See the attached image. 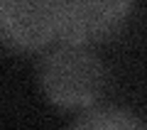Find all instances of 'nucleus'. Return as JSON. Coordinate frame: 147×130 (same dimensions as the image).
I'll return each instance as SVG.
<instances>
[{"instance_id":"3","label":"nucleus","mask_w":147,"mask_h":130,"mask_svg":"<svg viewBox=\"0 0 147 130\" xmlns=\"http://www.w3.org/2000/svg\"><path fill=\"white\" fill-rule=\"evenodd\" d=\"M0 37L12 52H37L59 39V0H0Z\"/></svg>"},{"instance_id":"1","label":"nucleus","mask_w":147,"mask_h":130,"mask_svg":"<svg viewBox=\"0 0 147 130\" xmlns=\"http://www.w3.org/2000/svg\"><path fill=\"white\" fill-rule=\"evenodd\" d=\"M39 89L57 108L84 110L98 103L105 89V69L81 44H66L44 54L39 64Z\"/></svg>"},{"instance_id":"2","label":"nucleus","mask_w":147,"mask_h":130,"mask_svg":"<svg viewBox=\"0 0 147 130\" xmlns=\"http://www.w3.org/2000/svg\"><path fill=\"white\" fill-rule=\"evenodd\" d=\"M132 0H59V39L66 44H98L125 27Z\"/></svg>"},{"instance_id":"4","label":"nucleus","mask_w":147,"mask_h":130,"mask_svg":"<svg viewBox=\"0 0 147 130\" xmlns=\"http://www.w3.org/2000/svg\"><path fill=\"white\" fill-rule=\"evenodd\" d=\"M76 128H98V130H120V128H142V120L130 110L110 108V106H91L74 120Z\"/></svg>"}]
</instances>
